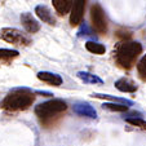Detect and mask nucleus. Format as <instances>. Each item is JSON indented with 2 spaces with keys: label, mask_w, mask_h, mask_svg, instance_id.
Here are the masks:
<instances>
[{
  "label": "nucleus",
  "mask_w": 146,
  "mask_h": 146,
  "mask_svg": "<svg viewBox=\"0 0 146 146\" xmlns=\"http://www.w3.org/2000/svg\"><path fill=\"white\" fill-rule=\"evenodd\" d=\"M67 110V104L64 100L53 98L49 101L41 102L35 108V114L39 118L41 125L45 128L53 127Z\"/></svg>",
  "instance_id": "1"
},
{
  "label": "nucleus",
  "mask_w": 146,
  "mask_h": 146,
  "mask_svg": "<svg viewBox=\"0 0 146 146\" xmlns=\"http://www.w3.org/2000/svg\"><path fill=\"white\" fill-rule=\"evenodd\" d=\"M142 52V45L138 41L124 40L114 47L113 57L115 64L123 70H131L135 66L138 56Z\"/></svg>",
  "instance_id": "2"
},
{
  "label": "nucleus",
  "mask_w": 146,
  "mask_h": 146,
  "mask_svg": "<svg viewBox=\"0 0 146 146\" xmlns=\"http://www.w3.org/2000/svg\"><path fill=\"white\" fill-rule=\"evenodd\" d=\"M35 101V94L29 88H13L1 101V109L5 111H23L27 110Z\"/></svg>",
  "instance_id": "3"
},
{
  "label": "nucleus",
  "mask_w": 146,
  "mask_h": 146,
  "mask_svg": "<svg viewBox=\"0 0 146 146\" xmlns=\"http://www.w3.org/2000/svg\"><path fill=\"white\" fill-rule=\"evenodd\" d=\"M0 39L7 43L16 45H23L27 47L31 44V39L26 34H23L21 30H17L13 27H4L0 30Z\"/></svg>",
  "instance_id": "4"
},
{
  "label": "nucleus",
  "mask_w": 146,
  "mask_h": 146,
  "mask_svg": "<svg viewBox=\"0 0 146 146\" xmlns=\"http://www.w3.org/2000/svg\"><path fill=\"white\" fill-rule=\"evenodd\" d=\"M91 19L93 30L100 35H105L108 33V21L105 18L104 9L100 4H93L91 8Z\"/></svg>",
  "instance_id": "5"
},
{
  "label": "nucleus",
  "mask_w": 146,
  "mask_h": 146,
  "mask_svg": "<svg viewBox=\"0 0 146 146\" xmlns=\"http://www.w3.org/2000/svg\"><path fill=\"white\" fill-rule=\"evenodd\" d=\"M86 3L87 0H74L71 13H70V25L72 27L82 23L83 17H84V11H86Z\"/></svg>",
  "instance_id": "6"
},
{
  "label": "nucleus",
  "mask_w": 146,
  "mask_h": 146,
  "mask_svg": "<svg viewBox=\"0 0 146 146\" xmlns=\"http://www.w3.org/2000/svg\"><path fill=\"white\" fill-rule=\"evenodd\" d=\"M72 110L76 115L80 116H87L91 119H96L97 118V111L94 110V108L87 102H76L72 106Z\"/></svg>",
  "instance_id": "7"
},
{
  "label": "nucleus",
  "mask_w": 146,
  "mask_h": 146,
  "mask_svg": "<svg viewBox=\"0 0 146 146\" xmlns=\"http://www.w3.org/2000/svg\"><path fill=\"white\" fill-rule=\"evenodd\" d=\"M21 23H22V26L25 27V30L30 34H35L40 30V23L34 18L33 14L27 13V12L21 14Z\"/></svg>",
  "instance_id": "8"
},
{
  "label": "nucleus",
  "mask_w": 146,
  "mask_h": 146,
  "mask_svg": "<svg viewBox=\"0 0 146 146\" xmlns=\"http://www.w3.org/2000/svg\"><path fill=\"white\" fill-rule=\"evenodd\" d=\"M38 79L47 83V84H49V86H53V87H60L61 84H62V78L58 74H54V72H50V71L38 72Z\"/></svg>",
  "instance_id": "9"
},
{
  "label": "nucleus",
  "mask_w": 146,
  "mask_h": 146,
  "mask_svg": "<svg viewBox=\"0 0 146 146\" xmlns=\"http://www.w3.org/2000/svg\"><path fill=\"white\" fill-rule=\"evenodd\" d=\"M35 13L43 22L48 23V25H56L54 16H53L52 11H50L47 5H38L35 8Z\"/></svg>",
  "instance_id": "10"
},
{
  "label": "nucleus",
  "mask_w": 146,
  "mask_h": 146,
  "mask_svg": "<svg viewBox=\"0 0 146 146\" xmlns=\"http://www.w3.org/2000/svg\"><path fill=\"white\" fill-rule=\"evenodd\" d=\"M115 88L120 92H124V93H133V92L137 91V86L131 79H127V78H121V79L116 80Z\"/></svg>",
  "instance_id": "11"
},
{
  "label": "nucleus",
  "mask_w": 146,
  "mask_h": 146,
  "mask_svg": "<svg viewBox=\"0 0 146 146\" xmlns=\"http://www.w3.org/2000/svg\"><path fill=\"white\" fill-rule=\"evenodd\" d=\"M53 7H54L56 12H57L60 16H65L69 12H71L72 9V4H74V0H52Z\"/></svg>",
  "instance_id": "12"
},
{
  "label": "nucleus",
  "mask_w": 146,
  "mask_h": 146,
  "mask_svg": "<svg viewBox=\"0 0 146 146\" xmlns=\"http://www.w3.org/2000/svg\"><path fill=\"white\" fill-rule=\"evenodd\" d=\"M78 78L82 79L87 84H102L104 83V80L101 78H98L94 74H91V72H87V71H79L78 72Z\"/></svg>",
  "instance_id": "13"
},
{
  "label": "nucleus",
  "mask_w": 146,
  "mask_h": 146,
  "mask_svg": "<svg viewBox=\"0 0 146 146\" xmlns=\"http://www.w3.org/2000/svg\"><path fill=\"white\" fill-rule=\"evenodd\" d=\"M18 56H19V52L16 49L0 48V62H3V64H9L12 60L17 58Z\"/></svg>",
  "instance_id": "14"
},
{
  "label": "nucleus",
  "mask_w": 146,
  "mask_h": 146,
  "mask_svg": "<svg viewBox=\"0 0 146 146\" xmlns=\"http://www.w3.org/2000/svg\"><path fill=\"white\" fill-rule=\"evenodd\" d=\"M86 48L88 52L94 53V54H104L106 52L105 45H102L101 43H97V41H87Z\"/></svg>",
  "instance_id": "15"
},
{
  "label": "nucleus",
  "mask_w": 146,
  "mask_h": 146,
  "mask_svg": "<svg viewBox=\"0 0 146 146\" xmlns=\"http://www.w3.org/2000/svg\"><path fill=\"white\" fill-rule=\"evenodd\" d=\"M96 98H104V100H109L111 102H118V104H123V105H132V101L125 98H120V97H115V96H110V94H101V93H93L92 94Z\"/></svg>",
  "instance_id": "16"
},
{
  "label": "nucleus",
  "mask_w": 146,
  "mask_h": 146,
  "mask_svg": "<svg viewBox=\"0 0 146 146\" xmlns=\"http://www.w3.org/2000/svg\"><path fill=\"white\" fill-rule=\"evenodd\" d=\"M102 108L110 111H119V113H124L128 110V106L123 105V104H115V102H110V104H104Z\"/></svg>",
  "instance_id": "17"
},
{
  "label": "nucleus",
  "mask_w": 146,
  "mask_h": 146,
  "mask_svg": "<svg viewBox=\"0 0 146 146\" xmlns=\"http://www.w3.org/2000/svg\"><path fill=\"white\" fill-rule=\"evenodd\" d=\"M124 120L129 123L133 127H137L140 129H146V120H143L142 118H123Z\"/></svg>",
  "instance_id": "18"
},
{
  "label": "nucleus",
  "mask_w": 146,
  "mask_h": 146,
  "mask_svg": "<svg viewBox=\"0 0 146 146\" xmlns=\"http://www.w3.org/2000/svg\"><path fill=\"white\" fill-rule=\"evenodd\" d=\"M137 72H138V75H140L141 79H142L143 82H146V54H143L142 58L138 61Z\"/></svg>",
  "instance_id": "19"
},
{
  "label": "nucleus",
  "mask_w": 146,
  "mask_h": 146,
  "mask_svg": "<svg viewBox=\"0 0 146 146\" xmlns=\"http://www.w3.org/2000/svg\"><path fill=\"white\" fill-rule=\"evenodd\" d=\"M84 35H93V31L88 27L86 22H82V26H80L79 31H78V36H84Z\"/></svg>",
  "instance_id": "20"
},
{
  "label": "nucleus",
  "mask_w": 146,
  "mask_h": 146,
  "mask_svg": "<svg viewBox=\"0 0 146 146\" xmlns=\"http://www.w3.org/2000/svg\"><path fill=\"white\" fill-rule=\"evenodd\" d=\"M116 35H118L119 38L123 39V41H124V40H128V39L131 38V35H132V34H131L129 31H127V30H120V31H118V34H116Z\"/></svg>",
  "instance_id": "21"
},
{
  "label": "nucleus",
  "mask_w": 146,
  "mask_h": 146,
  "mask_svg": "<svg viewBox=\"0 0 146 146\" xmlns=\"http://www.w3.org/2000/svg\"><path fill=\"white\" fill-rule=\"evenodd\" d=\"M36 93H39V94H43V96H52L50 93H47V92H41V91H38Z\"/></svg>",
  "instance_id": "22"
}]
</instances>
